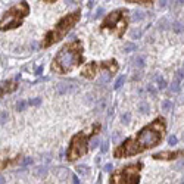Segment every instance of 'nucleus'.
Wrapping results in <instances>:
<instances>
[{
    "mask_svg": "<svg viewBox=\"0 0 184 184\" xmlns=\"http://www.w3.org/2000/svg\"><path fill=\"white\" fill-rule=\"evenodd\" d=\"M165 131H166L165 118L159 116L153 122H150L149 125L143 127L134 137L127 139L119 146L115 147L113 156L118 158V159L130 158V156H134L137 153L145 152L147 149H152V147L158 146L162 142Z\"/></svg>",
    "mask_w": 184,
    "mask_h": 184,
    "instance_id": "f257e3e1",
    "label": "nucleus"
},
{
    "mask_svg": "<svg viewBox=\"0 0 184 184\" xmlns=\"http://www.w3.org/2000/svg\"><path fill=\"white\" fill-rule=\"evenodd\" d=\"M84 62V47L80 40H72L61 47L52 62V71L65 75Z\"/></svg>",
    "mask_w": 184,
    "mask_h": 184,
    "instance_id": "f03ea898",
    "label": "nucleus"
},
{
    "mask_svg": "<svg viewBox=\"0 0 184 184\" xmlns=\"http://www.w3.org/2000/svg\"><path fill=\"white\" fill-rule=\"evenodd\" d=\"M99 131H100V124H94L88 130L77 133L71 139L69 146L66 149V159L69 162H74L78 158L84 156L88 152V140H91V137L99 134Z\"/></svg>",
    "mask_w": 184,
    "mask_h": 184,
    "instance_id": "7ed1b4c3",
    "label": "nucleus"
},
{
    "mask_svg": "<svg viewBox=\"0 0 184 184\" xmlns=\"http://www.w3.org/2000/svg\"><path fill=\"white\" fill-rule=\"evenodd\" d=\"M80 15H81L80 10H77V12L68 13L66 16H64L50 31L46 33V36H44L43 41H41V47H43V49H47V47H50L52 44H55V43L64 40L65 36L72 30L74 27H75V24L80 21Z\"/></svg>",
    "mask_w": 184,
    "mask_h": 184,
    "instance_id": "20e7f679",
    "label": "nucleus"
},
{
    "mask_svg": "<svg viewBox=\"0 0 184 184\" xmlns=\"http://www.w3.org/2000/svg\"><path fill=\"white\" fill-rule=\"evenodd\" d=\"M30 13V4L27 1H21L15 6H12L10 9H7L0 19V30L1 31H7V30H15L19 28V25H22L24 19L28 16Z\"/></svg>",
    "mask_w": 184,
    "mask_h": 184,
    "instance_id": "39448f33",
    "label": "nucleus"
},
{
    "mask_svg": "<svg viewBox=\"0 0 184 184\" xmlns=\"http://www.w3.org/2000/svg\"><path fill=\"white\" fill-rule=\"evenodd\" d=\"M128 21H130L128 19V10L127 9H116V10L110 12L103 19V22L100 25V30L102 31L109 30L121 38L125 34V30L128 27Z\"/></svg>",
    "mask_w": 184,
    "mask_h": 184,
    "instance_id": "423d86ee",
    "label": "nucleus"
},
{
    "mask_svg": "<svg viewBox=\"0 0 184 184\" xmlns=\"http://www.w3.org/2000/svg\"><path fill=\"white\" fill-rule=\"evenodd\" d=\"M143 169V162L128 164L110 175L109 184H139L140 183V171Z\"/></svg>",
    "mask_w": 184,
    "mask_h": 184,
    "instance_id": "0eeeda50",
    "label": "nucleus"
},
{
    "mask_svg": "<svg viewBox=\"0 0 184 184\" xmlns=\"http://www.w3.org/2000/svg\"><path fill=\"white\" fill-rule=\"evenodd\" d=\"M119 69V65L115 59H110V61H106V62H90L87 65H84V68L81 69V75L84 78H88V80H93L96 75L102 71L108 74V75H113V74L118 72Z\"/></svg>",
    "mask_w": 184,
    "mask_h": 184,
    "instance_id": "6e6552de",
    "label": "nucleus"
},
{
    "mask_svg": "<svg viewBox=\"0 0 184 184\" xmlns=\"http://www.w3.org/2000/svg\"><path fill=\"white\" fill-rule=\"evenodd\" d=\"M21 162L19 153H12L10 150H0V169H6L15 164Z\"/></svg>",
    "mask_w": 184,
    "mask_h": 184,
    "instance_id": "1a4fd4ad",
    "label": "nucleus"
},
{
    "mask_svg": "<svg viewBox=\"0 0 184 184\" xmlns=\"http://www.w3.org/2000/svg\"><path fill=\"white\" fill-rule=\"evenodd\" d=\"M152 158L153 159H162V161H171V159H177V158H184V150H178V152H159V153H155Z\"/></svg>",
    "mask_w": 184,
    "mask_h": 184,
    "instance_id": "9d476101",
    "label": "nucleus"
},
{
    "mask_svg": "<svg viewBox=\"0 0 184 184\" xmlns=\"http://www.w3.org/2000/svg\"><path fill=\"white\" fill-rule=\"evenodd\" d=\"M18 88V81L16 80H9L0 85V96H4L7 93H12Z\"/></svg>",
    "mask_w": 184,
    "mask_h": 184,
    "instance_id": "9b49d317",
    "label": "nucleus"
},
{
    "mask_svg": "<svg viewBox=\"0 0 184 184\" xmlns=\"http://www.w3.org/2000/svg\"><path fill=\"white\" fill-rule=\"evenodd\" d=\"M75 87H77V85H75L74 83L66 81V83H59L56 90H58V93H59V94H65V93H69V91H72Z\"/></svg>",
    "mask_w": 184,
    "mask_h": 184,
    "instance_id": "f8f14e48",
    "label": "nucleus"
},
{
    "mask_svg": "<svg viewBox=\"0 0 184 184\" xmlns=\"http://www.w3.org/2000/svg\"><path fill=\"white\" fill-rule=\"evenodd\" d=\"M183 71H177L174 78H172V83H171V90L172 91H180V85H181V80H183Z\"/></svg>",
    "mask_w": 184,
    "mask_h": 184,
    "instance_id": "ddd939ff",
    "label": "nucleus"
},
{
    "mask_svg": "<svg viewBox=\"0 0 184 184\" xmlns=\"http://www.w3.org/2000/svg\"><path fill=\"white\" fill-rule=\"evenodd\" d=\"M124 81H125V75H121L116 81H115V84H113V88H119V87H122V84H124Z\"/></svg>",
    "mask_w": 184,
    "mask_h": 184,
    "instance_id": "4468645a",
    "label": "nucleus"
},
{
    "mask_svg": "<svg viewBox=\"0 0 184 184\" xmlns=\"http://www.w3.org/2000/svg\"><path fill=\"white\" fill-rule=\"evenodd\" d=\"M136 49H137V46H136L134 43H127V44H125V47H124V50H125V52H134Z\"/></svg>",
    "mask_w": 184,
    "mask_h": 184,
    "instance_id": "2eb2a0df",
    "label": "nucleus"
},
{
    "mask_svg": "<svg viewBox=\"0 0 184 184\" xmlns=\"http://www.w3.org/2000/svg\"><path fill=\"white\" fill-rule=\"evenodd\" d=\"M27 105H28V102H25V100H21V102H18V103H16V110H24Z\"/></svg>",
    "mask_w": 184,
    "mask_h": 184,
    "instance_id": "dca6fc26",
    "label": "nucleus"
},
{
    "mask_svg": "<svg viewBox=\"0 0 184 184\" xmlns=\"http://www.w3.org/2000/svg\"><path fill=\"white\" fill-rule=\"evenodd\" d=\"M172 30H174L175 33H181V31H183V25L178 24V22H174V24H172Z\"/></svg>",
    "mask_w": 184,
    "mask_h": 184,
    "instance_id": "f3484780",
    "label": "nucleus"
},
{
    "mask_svg": "<svg viewBox=\"0 0 184 184\" xmlns=\"http://www.w3.org/2000/svg\"><path fill=\"white\" fill-rule=\"evenodd\" d=\"M46 174V166H38L36 171V175H38V177H43Z\"/></svg>",
    "mask_w": 184,
    "mask_h": 184,
    "instance_id": "a211bd4d",
    "label": "nucleus"
},
{
    "mask_svg": "<svg viewBox=\"0 0 184 184\" xmlns=\"http://www.w3.org/2000/svg\"><path fill=\"white\" fill-rule=\"evenodd\" d=\"M134 62H136V65H137L139 68H143V66H145V59H143L142 56H139V58H137Z\"/></svg>",
    "mask_w": 184,
    "mask_h": 184,
    "instance_id": "6ab92c4d",
    "label": "nucleus"
},
{
    "mask_svg": "<svg viewBox=\"0 0 184 184\" xmlns=\"http://www.w3.org/2000/svg\"><path fill=\"white\" fill-rule=\"evenodd\" d=\"M168 143H169V146H175V145L178 143V139H177L175 136H169V139H168Z\"/></svg>",
    "mask_w": 184,
    "mask_h": 184,
    "instance_id": "aec40b11",
    "label": "nucleus"
},
{
    "mask_svg": "<svg viewBox=\"0 0 184 184\" xmlns=\"http://www.w3.org/2000/svg\"><path fill=\"white\" fill-rule=\"evenodd\" d=\"M87 169H88V168H87L85 165H80V166L77 168V171H78V174H84V175H85V174L88 172Z\"/></svg>",
    "mask_w": 184,
    "mask_h": 184,
    "instance_id": "412c9836",
    "label": "nucleus"
},
{
    "mask_svg": "<svg viewBox=\"0 0 184 184\" xmlns=\"http://www.w3.org/2000/svg\"><path fill=\"white\" fill-rule=\"evenodd\" d=\"M41 103V100L38 99V97H36V99H31V100H28V105L30 106H38Z\"/></svg>",
    "mask_w": 184,
    "mask_h": 184,
    "instance_id": "4be33fe9",
    "label": "nucleus"
},
{
    "mask_svg": "<svg viewBox=\"0 0 184 184\" xmlns=\"http://www.w3.org/2000/svg\"><path fill=\"white\" fill-rule=\"evenodd\" d=\"M139 109H140L142 113H147V112H149V105H147V103H140Z\"/></svg>",
    "mask_w": 184,
    "mask_h": 184,
    "instance_id": "5701e85b",
    "label": "nucleus"
},
{
    "mask_svg": "<svg viewBox=\"0 0 184 184\" xmlns=\"http://www.w3.org/2000/svg\"><path fill=\"white\" fill-rule=\"evenodd\" d=\"M143 19V13L142 12H134V16H133V21H142Z\"/></svg>",
    "mask_w": 184,
    "mask_h": 184,
    "instance_id": "b1692460",
    "label": "nucleus"
},
{
    "mask_svg": "<svg viewBox=\"0 0 184 184\" xmlns=\"http://www.w3.org/2000/svg\"><path fill=\"white\" fill-rule=\"evenodd\" d=\"M162 108H164V110H171V108H172V103H171L169 100H165V102L162 103Z\"/></svg>",
    "mask_w": 184,
    "mask_h": 184,
    "instance_id": "393cba45",
    "label": "nucleus"
},
{
    "mask_svg": "<svg viewBox=\"0 0 184 184\" xmlns=\"http://www.w3.org/2000/svg\"><path fill=\"white\" fill-rule=\"evenodd\" d=\"M31 162H33V159H31V158H27V159H24V161H22V164H21V168H25V166H28Z\"/></svg>",
    "mask_w": 184,
    "mask_h": 184,
    "instance_id": "a878e982",
    "label": "nucleus"
},
{
    "mask_svg": "<svg viewBox=\"0 0 184 184\" xmlns=\"http://www.w3.org/2000/svg\"><path fill=\"white\" fill-rule=\"evenodd\" d=\"M158 85H159V88H165V87H166L165 80H164V78H158Z\"/></svg>",
    "mask_w": 184,
    "mask_h": 184,
    "instance_id": "bb28decb",
    "label": "nucleus"
},
{
    "mask_svg": "<svg viewBox=\"0 0 184 184\" xmlns=\"http://www.w3.org/2000/svg\"><path fill=\"white\" fill-rule=\"evenodd\" d=\"M130 3H136V4H143V6H150L152 1H136V0H130Z\"/></svg>",
    "mask_w": 184,
    "mask_h": 184,
    "instance_id": "cd10ccee",
    "label": "nucleus"
},
{
    "mask_svg": "<svg viewBox=\"0 0 184 184\" xmlns=\"http://www.w3.org/2000/svg\"><path fill=\"white\" fill-rule=\"evenodd\" d=\"M108 146H109V142H105V143H103V147H102V153H106V152H108Z\"/></svg>",
    "mask_w": 184,
    "mask_h": 184,
    "instance_id": "c85d7f7f",
    "label": "nucleus"
},
{
    "mask_svg": "<svg viewBox=\"0 0 184 184\" xmlns=\"http://www.w3.org/2000/svg\"><path fill=\"white\" fill-rule=\"evenodd\" d=\"M181 168H184V159L181 161V162H178V164L175 165V169H181Z\"/></svg>",
    "mask_w": 184,
    "mask_h": 184,
    "instance_id": "c756f323",
    "label": "nucleus"
},
{
    "mask_svg": "<svg viewBox=\"0 0 184 184\" xmlns=\"http://www.w3.org/2000/svg\"><path fill=\"white\" fill-rule=\"evenodd\" d=\"M6 116H7V115H6V113H4V112H3V113H1V115H0V122H1V124H3V122H4V119H6Z\"/></svg>",
    "mask_w": 184,
    "mask_h": 184,
    "instance_id": "7c9ffc66",
    "label": "nucleus"
},
{
    "mask_svg": "<svg viewBox=\"0 0 184 184\" xmlns=\"http://www.w3.org/2000/svg\"><path fill=\"white\" fill-rule=\"evenodd\" d=\"M72 181H74V184H80V180H78V177L75 174L72 175Z\"/></svg>",
    "mask_w": 184,
    "mask_h": 184,
    "instance_id": "2f4dec72",
    "label": "nucleus"
},
{
    "mask_svg": "<svg viewBox=\"0 0 184 184\" xmlns=\"http://www.w3.org/2000/svg\"><path fill=\"white\" fill-rule=\"evenodd\" d=\"M103 169H105V171H110V169H112V164H106Z\"/></svg>",
    "mask_w": 184,
    "mask_h": 184,
    "instance_id": "473e14b6",
    "label": "nucleus"
},
{
    "mask_svg": "<svg viewBox=\"0 0 184 184\" xmlns=\"http://www.w3.org/2000/svg\"><path fill=\"white\" fill-rule=\"evenodd\" d=\"M41 72H43V66H38V68H37V71H36V75H40Z\"/></svg>",
    "mask_w": 184,
    "mask_h": 184,
    "instance_id": "72a5a7b5",
    "label": "nucleus"
},
{
    "mask_svg": "<svg viewBox=\"0 0 184 184\" xmlns=\"http://www.w3.org/2000/svg\"><path fill=\"white\" fill-rule=\"evenodd\" d=\"M130 119V115L127 113V115H122V121H128Z\"/></svg>",
    "mask_w": 184,
    "mask_h": 184,
    "instance_id": "f704fd0d",
    "label": "nucleus"
},
{
    "mask_svg": "<svg viewBox=\"0 0 184 184\" xmlns=\"http://www.w3.org/2000/svg\"><path fill=\"white\" fill-rule=\"evenodd\" d=\"M93 4H94V1H88V3H87L88 7H93Z\"/></svg>",
    "mask_w": 184,
    "mask_h": 184,
    "instance_id": "c9c22d12",
    "label": "nucleus"
},
{
    "mask_svg": "<svg viewBox=\"0 0 184 184\" xmlns=\"http://www.w3.org/2000/svg\"><path fill=\"white\" fill-rule=\"evenodd\" d=\"M0 184H4V177L0 175Z\"/></svg>",
    "mask_w": 184,
    "mask_h": 184,
    "instance_id": "e433bc0d",
    "label": "nucleus"
},
{
    "mask_svg": "<svg viewBox=\"0 0 184 184\" xmlns=\"http://www.w3.org/2000/svg\"><path fill=\"white\" fill-rule=\"evenodd\" d=\"M96 184H102V177H100V178L97 180V183H96Z\"/></svg>",
    "mask_w": 184,
    "mask_h": 184,
    "instance_id": "4c0bfd02",
    "label": "nucleus"
}]
</instances>
